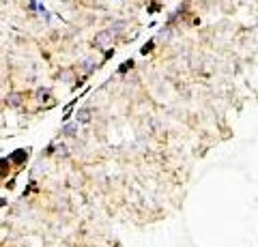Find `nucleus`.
<instances>
[{"instance_id":"obj_2","label":"nucleus","mask_w":258,"mask_h":247,"mask_svg":"<svg viewBox=\"0 0 258 247\" xmlns=\"http://www.w3.org/2000/svg\"><path fill=\"white\" fill-rule=\"evenodd\" d=\"M110 39H114V30H105V32H101V35L95 39V45H99V47H105Z\"/></svg>"},{"instance_id":"obj_1","label":"nucleus","mask_w":258,"mask_h":247,"mask_svg":"<svg viewBox=\"0 0 258 247\" xmlns=\"http://www.w3.org/2000/svg\"><path fill=\"white\" fill-rule=\"evenodd\" d=\"M90 118H92V110H90V108H82V110L78 112L75 123H78V125H88V123H90Z\"/></svg>"}]
</instances>
